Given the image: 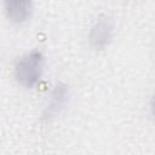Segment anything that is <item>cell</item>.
Wrapping results in <instances>:
<instances>
[{"mask_svg":"<svg viewBox=\"0 0 155 155\" xmlns=\"http://www.w3.org/2000/svg\"><path fill=\"white\" fill-rule=\"evenodd\" d=\"M45 64V56L39 50H33L19 57L15 64L16 81L27 87H34L41 79Z\"/></svg>","mask_w":155,"mask_h":155,"instance_id":"cell-1","label":"cell"},{"mask_svg":"<svg viewBox=\"0 0 155 155\" xmlns=\"http://www.w3.org/2000/svg\"><path fill=\"white\" fill-rule=\"evenodd\" d=\"M113 35H114V19L105 13H99L94 18L90 28V33H88L90 45L96 50H103L110 44Z\"/></svg>","mask_w":155,"mask_h":155,"instance_id":"cell-2","label":"cell"},{"mask_svg":"<svg viewBox=\"0 0 155 155\" xmlns=\"http://www.w3.org/2000/svg\"><path fill=\"white\" fill-rule=\"evenodd\" d=\"M69 97H70L69 86L63 82H58L50 96V102L42 114V119L48 120L51 117L57 116L68 104Z\"/></svg>","mask_w":155,"mask_h":155,"instance_id":"cell-3","label":"cell"},{"mask_svg":"<svg viewBox=\"0 0 155 155\" xmlns=\"http://www.w3.org/2000/svg\"><path fill=\"white\" fill-rule=\"evenodd\" d=\"M6 17L12 23H23L28 21L33 12V1L30 0H6L4 2Z\"/></svg>","mask_w":155,"mask_h":155,"instance_id":"cell-4","label":"cell"}]
</instances>
